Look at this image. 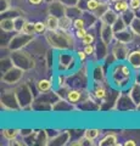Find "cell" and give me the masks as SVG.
<instances>
[{
	"instance_id": "1",
	"label": "cell",
	"mask_w": 140,
	"mask_h": 146,
	"mask_svg": "<svg viewBox=\"0 0 140 146\" xmlns=\"http://www.w3.org/2000/svg\"><path fill=\"white\" fill-rule=\"evenodd\" d=\"M45 38L48 44L56 50H71L74 46L73 36L67 31H48L45 33Z\"/></svg>"
},
{
	"instance_id": "2",
	"label": "cell",
	"mask_w": 140,
	"mask_h": 146,
	"mask_svg": "<svg viewBox=\"0 0 140 146\" xmlns=\"http://www.w3.org/2000/svg\"><path fill=\"white\" fill-rule=\"evenodd\" d=\"M10 57L13 62V66L21 68V70H23L25 72L35 67V62L32 58V56L22 49L10 51Z\"/></svg>"
},
{
	"instance_id": "3",
	"label": "cell",
	"mask_w": 140,
	"mask_h": 146,
	"mask_svg": "<svg viewBox=\"0 0 140 146\" xmlns=\"http://www.w3.org/2000/svg\"><path fill=\"white\" fill-rule=\"evenodd\" d=\"M130 76H132V71H130L129 66L123 65V63L116 65L112 70V82L117 88H123L129 80Z\"/></svg>"
},
{
	"instance_id": "4",
	"label": "cell",
	"mask_w": 140,
	"mask_h": 146,
	"mask_svg": "<svg viewBox=\"0 0 140 146\" xmlns=\"http://www.w3.org/2000/svg\"><path fill=\"white\" fill-rule=\"evenodd\" d=\"M15 93L22 108H27L32 106V104L34 102V96L32 94V89H31V86L27 83H20L16 86Z\"/></svg>"
},
{
	"instance_id": "5",
	"label": "cell",
	"mask_w": 140,
	"mask_h": 146,
	"mask_svg": "<svg viewBox=\"0 0 140 146\" xmlns=\"http://www.w3.org/2000/svg\"><path fill=\"white\" fill-rule=\"evenodd\" d=\"M34 35L35 34H27V33H25V32H17V33L15 35H12L10 38V40L7 42V46L6 48L10 50V51L23 49L31 42H33Z\"/></svg>"
},
{
	"instance_id": "6",
	"label": "cell",
	"mask_w": 140,
	"mask_h": 146,
	"mask_svg": "<svg viewBox=\"0 0 140 146\" xmlns=\"http://www.w3.org/2000/svg\"><path fill=\"white\" fill-rule=\"evenodd\" d=\"M1 107L5 110H11V111H20L22 110L21 105L17 100L15 90H6L1 94Z\"/></svg>"
},
{
	"instance_id": "7",
	"label": "cell",
	"mask_w": 140,
	"mask_h": 146,
	"mask_svg": "<svg viewBox=\"0 0 140 146\" xmlns=\"http://www.w3.org/2000/svg\"><path fill=\"white\" fill-rule=\"evenodd\" d=\"M23 74H25V71L21 70V68L13 66L11 67L7 72L3 73V77H1V80L6 84H10V85H15L17 83H20L21 79L23 78Z\"/></svg>"
},
{
	"instance_id": "8",
	"label": "cell",
	"mask_w": 140,
	"mask_h": 146,
	"mask_svg": "<svg viewBox=\"0 0 140 146\" xmlns=\"http://www.w3.org/2000/svg\"><path fill=\"white\" fill-rule=\"evenodd\" d=\"M113 108L119 110V111H129V110H137V106H135V104L133 102V100L130 99L128 94H119L115 102Z\"/></svg>"
},
{
	"instance_id": "9",
	"label": "cell",
	"mask_w": 140,
	"mask_h": 146,
	"mask_svg": "<svg viewBox=\"0 0 140 146\" xmlns=\"http://www.w3.org/2000/svg\"><path fill=\"white\" fill-rule=\"evenodd\" d=\"M112 54H113V56L116 57L117 61H121V62L127 61V58L129 56V50L127 48V44L116 40V44L112 48Z\"/></svg>"
},
{
	"instance_id": "10",
	"label": "cell",
	"mask_w": 140,
	"mask_h": 146,
	"mask_svg": "<svg viewBox=\"0 0 140 146\" xmlns=\"http://www.w3.org/2000/svg\"><path fill=\"white\" fill-rule=\"evenodd\" d=\"M100 39L106 45H110L115 39V31L111 25L100 22Z\"/></svg>"
},
{
	"instance_id": "11",
	"label": "cell",
	"mask_w": 140,
	"mask_h": 146,
	"mask_svg": "<svg viewBox=\"0 0 140 146\" xmlns=\"http://www.w3.org/2000/svg\"><path fill=\"white\" fill-rule=\"evenodd\" d=\"M71 140V131H60L57 135H55L54 138L49 140L48 145L52 146H64L67 145L68 141Z\"/></svg>"
},
{
	"instance_id": "12",
	"label": "cell",
	"mask_w": 140,
	"mask_h": 146,
	"mask_svg": "<svg viewBox=\"0 0 140 146\" xmlns=\"http://www.w3.org/2000/svg\"><path fill=\"white\" fill-rule=\"evenodd\" d=\"M66 5L65 4H62L61 1H58V0H54L49 4V13L50 15H54L56 17H62L66 15Z\"/></svg>"
},
{
	"instance_id": "13",
	"label": "cell",
	"mask_w": 140,
	"mask_h": 146,
	"mask_svg": "<svg viewBox=\"0 0 140 146\" xmlns=\"http://www.w3.org/2000/svg\"><path fill=\"white\" fill-rule=\"evenodd\" d=\"M134 35L135 34L133 33V31L128 27V28H125L123 31L115 33V40L121 42V43H124V44H129L134 39Z\"/></svg>"
},
{
	"instance_id": "14",
	"label": "cell",
	"mask_w": 140,
	"mask_h": 146,
	"mask_svg": "<svg viewBox=\"0 0 140 146\" xmlns=\"http://www.w3.org/2000/svg\"><path fill=\"white\" fill-rule=\"evenodd\" d=\"M72 63H74V58L73 55L70 52H64L60 55L58 57V68L62 71H67L71 67Z\"/></svg>"
},
{
	"instance_id": "15",
	"label": "cell",
	"mask_w": 140,
	"mask_h": 146,
	"mask_svg": "<svg viewBox=\"0 0 140 146\" xmlns=\"http://www.w3.org/2000/svg\"><path fill=\"white\" fill-rule=\"evenodd\" d=\"M66 99L73 105H78L79 102H83V91L79 89H70L66 94Z\"/></svg>"
},
{
	"instance_id": "16",
	"label": "cell",
	"mask_w": 140,
	"mask_h": 146,
	"mask_svg": "<svg viewBox=\"0 0 140 146\" xmlns=\"http://www.w3.org/2000/svg\"><path fill=\"white\" fill-rule=\"evenodd\" d=\"M118 18H119L118 12L115 11V10H112V9H108V10L100 17V22H104V23L113 26Z\"/></svg>"
},
{
	"instance_id": "17",
	"label": "cell",
	"mask_w": 140,
	"mask_h": 146,
	"mask_svg": "<svg viewBox=\"0 0 140 146\" xmlns=\"http://www.w3.org/2000/svg\"><path fill=\"white\" fill-rule=\"evenodd\" d=\"M128 95L133 100V102L135 104L137 110H138V107L140 106V82L133 83V85L130 86V89L128 91Z\"/></svg>"
},
{
	"instance_id": "18",
	"label": "cell",
	"mask_w": 140,
	"mask_h": 146,
	"mask_svg": "<svg viewBox=\"0 0 140 146\" xmlns=\"http://www.w3.org/2000/svg\"><path fill=\"white\" fill-rule=\"evenodd\" d=\"M127 62L129 66L134 70H140V50H134L129 52V56L127 58Z\"/></svg>"
},
{
	"instance_id": "19",
	"label": "cell",
	"mask_w": 140,
	"mask_h": 146,
	"mask_svg": "<svg viewBox=\"0 0 140 146\" xmlns=\"http://www.w3.org/2000/svg\"><path fill=\"white\" fill-rule=\"evenodd\" d=\"M73 110V105H72L68 100L58 99L57 101L52 105V111H71Z\"/></svg>"
},
{
	"instance_id": "20",
	"label": "cell",
	"mask_w": 140,
	"mask_h": 146,
	"mask_svg": "<svg viewBox=\"0 0 140 146\" xmlns=\"http://www.w3.org/2000/svg\"><path fill=\"white\" fill-rule=\"evenodd\" d=\"M0 28L5 33H12L15 32V22H13V18H9V17H4L1 21H0Z\"/></svg>"
},
{
	"instance_id": "21",
	"label": "cell",
	"mask_w": 140,
	"mask_h": 146,
	"mask_svg": "<svg viewBox=\"0 0 140 146\" xmlns=\"http://www.w3.org/2000/svg\"><path fill=\"white\" fill-rule=\"evenodd\" d=\"M82 17H83V20L85 21V25L89 26V27H92L98 21H100V18H99L95 13L92 12V11H88V10H85L83 11L82 13Z\"/></svg>"
},
{
	"instance_id": "22",
	"label": "cell",
	"mask_w": 140,
	"mask_h": 146,
	"mask_svg": "<svg viewBox=\"0 0 140 146\" xmlns=\"http://www.w3.org/2000/svg\"><path fill=\"white\" fill-rule=\"evenodd\" d=\"M45 23H46L48 31H57V29H60V18L54 16V15H50V13H49V16L46 18V21H45Z\"/></svg>"
},
{
	"instance_id": "23",
	"label": "cell",
	"mask_w": 140,
	"mask_h": 146,
	"mask_svg": "<svg viewBox=\"0 0 140 146\" xmlns=\"http://www.w3.org/2000/svg\"><path fill=\"white\" fill-rule=\"evenodd\" d=\"M99 145L100 146H116V145H119V144L117 143V135L115 133H110L104 139H101L99 141Z\"/></svg>"
},
{
	"instance_id": "24",
	"label": "cell",
	"mask_w": 140,
	"mask_h": 146,
	"mask_svg": "<svg viewBox=\"0 0 140 146\" xmlns=\"http://www.w3.org/2000/svg\"><path fill=\"white\" fill-rule=\"evenodd\" d=\"M107 46H108V45H106V44L100 39L99 44L95 46V48H96V49H95V52L98 54V58H99V60H104V58H106V57L108 56Z\"/></svg>"
},
{
	"instance_id": "25",
	"label": "cell",
	"mask_w": 140,
	"mask_h": 146,
	"mask_svg": "<svg viewBox=\"0 0 140 146\" xmlns=\"http://www.w3.org/2000/svg\"><path fill=\"white\" fill-rule=\"evenodd\" d=\"M1 134H3V136L6 140L11 141L13 139H16L17 136L21 134V130L20 129H15V128H6V129H3L1 130Z\"/></svg>"
},
{
	"instance_id": "26",
	"label": "cell",
	"mask_w": 140,
	"mask_h": 146,
	"mask_svg": "<svg viewBox=\"0 0 140 146\" xmlns=\"http://www.w3.org/2000/svg\"><path fill=\"white\" fill-rule=\"evenodd\" d=\"M52 89V82L49 79H40L37 83V90L38 93H46Z\"/></svg>"
},
{
	"instance_id": "27",
	"label": "cell",
	"mask_w": 140,
	"mask_h": 146,
	"mask_svg": "<svg viewBox=\"0 0 140 146\" xmlns=\"http://www.w3.org/2000/svg\"><path fill=\"white\" fill-rule=\"evenodd\" d=\"M82 13H83V10L80 9L79 6H67L66 7V15L70 16L72 20H74V18H78V17H82Z\"/></svg>"
},
{
	"instance_id": "28",
	"label": "cell",
	"mask_w": 140,
	"mask_h": 146,
	"mask_svg": "<svg viewBox=\"0 0 140 146\" xmlns=\"http://www.w3.org/2000/svg\"><path fill=\"white\" fill-rule=\"evenodd\" d=\"M71 27H73V20H72L70 16L65 15V16L60 17V29L68 32L71 29Z\"/></svg>"
},
{
	"instance_id": "29",
	"label": "cell",
	"mask_w": 140,
	"mask_h": 146,
	"mask_svg": "<svg viewBox=\"0 0 140 146\" xmlns=\"http://www.w3.org/2000/svg\"><path fill=\"white\" fill-rule=\"evenodd\" d=\"M121 17H122V20L125 22V25L129 27L130 23L133 22V20H134L135 17H137V15H135V10H133V9H130V7H129L125 12L121 13Z\"/></svg>"
},
{
	"instance_id": "30",
	"label": "cell",
	"mask_w": 140,
	"mask_h": 146,
	"mask_svg": "<svg viewBox=\"0 0 140 146\" xmlns=\"http://www.w3.org/2000/svg\"><path fill=\"white\" fill-rule=\"evenodd\" d=\"M128 9H129V1H127V0H119V1L113 4V10L118 12L119 15L125 12Z\"/></svg>"
},
{
	"instance_id": "31",
	"label": "cell",
	"mask_w": 140,
	"mask_h": 146,
	"mask_svg": "<svg viewBox=\"0 0 140 146\" xmlns=\"http://www.w3.org/2000/svg\"><path fill=\"white\" fill-rule=\"evenodd\" d=\"M99 135H100V130L99 129H87V130H84V133H83L84 138H87L90 141L96 140L99 138Z\"/></svg>"
},
{
	"instance_id": "32",
	"label": "cell",
	"mask_w": 140,
	"mask_h": 146,
	"mask_svg": "<svg viewBox=\"0 0 140 146\" xmlns=\"http://www.w3.org/2000/svg\"><path fill=\"white\" fill-rule=\"evenodd\" d=\"M13 22H15V32H22L27 20L21 15V16H17V17L13 18Z\"/></svg>"
},
{
	"instance_id": "33",
	"label": "cell",
	"mask_w": 140,
	"mask_h": 146,
	"mask_svg": "<svg viewBox=\"0 0 140 146\" xmlns=\"http://www.w3.org/2000/svg\"><path fill=\"white\" fill-rule=\"evenodd\" d=\"M11 67H13V62H12V60H11L10 56L1 58V73L7 72Z\"/></svg>"
},
{
	"instance_id": "34",
	"label": "cell",
	"mask_w": 140,
	"mask_h": 146,
	"mask_svg": "<svg viewBox=\"0 0 140 146\" xmlns=\"http://www.w3.org/2000/svg\"><path fill=\"white\" fill-rule=\"evenodd\" d=\"M129 28L133 31V33L135 34V35H139L140 36V17H135L134 20H133V22L130 23V26H129Z\"/></svg>"
},
{
	"instance_id": "35",
	"label": "cell",
	"mask_w": 140,
	"mask_h": 146,
	"mask_svg": "<svg viewBox=\"0 0 140 146\" xmlns=\"http://www.w3.org/2000/svg\"><path fill=\"white\" fill-rule=\"evenodd\" d=\"M108 9H110V6H108V3H106V1H101V4L100 5H99V7L96 9L95 11H94V13H95V15L100 18L104 13H105Z\"/></svg>"
},
{
	"instance_id": "36",
	"label": "cell",
	"mask_w": 140,
	"mask_h": 146,
	"mask_svg": "<svg viewBox=\"0 0 140 146\" xmlns=\"http://www.w3.org/2000/svg\"><path fill=\"white\" fill-rule=\"evenodd\" d=\"M112 28H113L115 33H117V32H121V31H123V29H125V28H128V26L125 25V22L122 20V17L119 16V18L116 21V23L112 26Z\"/></svg>"
},
{
	"instance_id": "37",
	"label": "cell",
	"mask_w": 140,
	"mask_h": 146,
	"mask_svg": "<svg viewBox=\"0 0 140 146\" xmlns=\"http://www.w3.org/2000/svg\"><path fill=\"white\" fill-rule=\"evenodd\" d=\"M22 15V12L20 11V10H17V9H9L7 11H5V12H3L1 13V16H4V17H9V18H15V17H17V16H21Z\"/></svg>"
},
{
	"instance_id": "38",
	"label": "cell",
	"mask_w": 140,
	"mask_h": 146,
	"mask_svg": "<svg viewBox=\"0 0 140 146\" xmlns=\"http://www.w3.org/2000/svg\"><path fill=\"white\" fill-rule=\"evenodd\" d=\"M106 95H107V93H106V89L104 88V86H98V88L94 90V96L99 100H104L106 98Z\"/></svg>"
},
{
	"instance_id": "39",
	"label": "cell",
	"mask_w": 140,
	"mask_h": 146,
	"mask_svg": "<svg viewBox=\"0 0 140 146\" xmlns=\"http://www.w3.org/2000/svg\"><path fill=\"white\" fill-rule=\"evenodd\" d=\"M34 27H35V33H38V34H44L48 31V27L45 22H35Z\"/></svg>"
},
{
	"instance_id": "40",
	"label": "cell",
	"mask_w": 140,
	"mask_h": 146,
	"mask_svg": "<svg viewBox=\"0 0 140 146\" xmlns=\"http://www.w3.org/2000/svg\"><path fill=\"white\" fill-rule=\"evenodd\" d=\"M93 77L95 80H102L104 79V71L101 66H96L93 71Z\"/></svg>"
},
{
	"instance_id": "41",
	"label": "cell",
	"mask_w": 140,
	"mask_h": 146,
	"mask_svg": "<svg viewBox=\"0 0 140 146\" xmlns=\"http://www.w3.org/2000/svg\"><path fill=\"white\" fill-rule=\"evenodd\" d=\"M22 32H25V33L27 34H35V27H34V23H32V22H26V25L23 27V29H22Z\"/></svg>"
},
{
	"instance_id": "42",
	"label": "cell",
	"mask_w": 140,
	"mask_h": 146,
	"mask_svg": "<svg viewBox=\"0 0 140 146\" xmlns=\"http://www.w3.org/2000/svg\"><path fill=\"white\" fill-rule=\"evenodd\" d=\"M85 21L83 20V17H78L73 20V28L74 29H80V28H85Z\"/></svg>"
},
{
	"instance_id": "43",
	"label": "cell",
	"mask_w": 140,
	"mask_h": 146,
	"mask_svg": "<svg viewBox=\"0 0 140 146\" xmlns=\"http://www.w3.org/2000/svg\"><path fill=\"white\" fill-rule=\"evenodd\" d=\"M94 40H95V35L93 33H87V35L82 39V43L83 45H88V44H93Z\"/></svg>"
},
{
	"instance_id": "44",
	"label": "cell",
	"mask_w": 140,
	"mask_h": 146,
	"mask_svg": "<svg viewBox=\"0 0 140 146\" xmlns=\"http://www.w3.org/2000/svg\"><path fill=\"white\" fill-rule=\"evenodd\" d=\"M10 9V0H0V13L7 11Z\"/></svg>"
},
{
	"instance_id": "45",
	"label": "cell",
	"mask_w": 140,
	"mask_h": 146,
	"mask_svg": "<svg viewBox=\"0 0 140 146\" xmlns=\"http://www.w3.org/2000/svg\"><path fill=\"white\" fill-rule=\"evenodd\" d=\"M95 46H94L93 44H88V45H84V51L87 52L88 56H90V55H94L95 54Z\"/></svg>"
},
{
	"instance_id": "46",
	"label": "cell",
	"mask_w": 140,
	"mask_h": 146,
	"mask_svg": "<svg viewBox=\"0 0 140 146\" xmlns=\"http://www.w3.org/2000/svg\"><path fill=\"white\" fill-rule=\"evenodd\" d=\"M87 33H88V31L85 29V28H80V29H76V36L77 38H79V39H83L85 35H87Z\"/></svg>"
},
{
	"instance_id": "47",
	"label": "cell",
	"mask_w": 140,
	"mask_h": 146,
	"mask_svg": "<svg viewBox=\"0 0 140 146\" xmlns=\"http://www.w3.org/2000/svg\"><path fill=\"white\" fill-rule=\"evenodd\" d=\"M129 7L133 10H139L140 9V0H129Z\"/></svg>"
},
{
	"instance_id": "48",
	"label": "cell",
	"mask_w": 140,
	"mask_h": 146,
	"mask_svg": "<svg viewBox=\"0 0 140 146\" xmlns=\"http://www.w3.org/2000/svg\"><path fill=\"white\" fill-rule=\"evenodd\" d=\"M58 1H61L62 4H65L66 6H74V5H78L79 0H58Z\"/></svg>"
},
{
	"instance_id": "49",
	"label": "cell",
	"mask_w": 140,
	"mask_h": 146,
	"mask_svg": "<svg viewBox=\"0 0 140 146\" xmlns=\"http://www.w3.org/2000/svg\"><path fill=\"white\" fill-rule=\"evenodd\" d=\"M77 56H78V58L80 61H84L85 57H87L88 55H87V52H85L84 50H78V51H77Z\"/></svg>"
},
{
	"instance_id": "50",
	"label": "cell",
	"mask_w": 140,
	"mask_h": 146,
	"mask_svg": "<svg viewBox=\"0 0 140 146\" xmlns=\"http://www.w3.org/2000/svg\"><path fill=\"white\" fill-rule=\"evenodd\" d=\"M29 4H32V5H39V4H42L44 0H28Z\"/></svg>"
},
{
	"instance_id": "51",
	"label": "cell",
	"mask_w": 140,
	"mask_h": 146,
	"mask_svg": "<svg viewBox=\"0 0 140 146\" xmlns=\"http://www.w3.org/2000/svg\"><path fill=\"white\" fill-rule=\"evenodd\" d=\"M124 145H125V146H135V145H137V143H135L134 140H127V141L124 143Z\"/></svg>"
},
{
	"instance_id": "52",
	"label": "cell",
	"mask_w": 140,
	"mask_h": 146,
	"mask_svg": "<svg viewBox=\"0 0 140 146\" xmlns=\"http://www.w3.org/2000/svg\"><path fill=\"white\" fill-rule=\"evenodd\" d=\"M117 1H119V0H108V3H112V4H115Z\"/></svg>"
},
{
	"instance_id": "53",
	"label": "cell",
	"mask_w": 140,
	"mask_h": 146,
	"mask_svg": "<svg viewBox=\"0 0 140 146\" xmlns=\"http://www.w3.org/2000/svg\"><path fill=\"white\" fill-rule=\"evenodd\" d=\"M44 1H46V3H48V4H50V3H51V1H54V0H44Z\"/></svg>"
},
{
	"instance_id": "54",
	"label": "cell",
	"mask_w": 140,
	"mask_h": 146,
	"mask_svg": "<svg viewBox=\"0 0 140 146\" xmlns=\"http://www.w3.org/2000/svg\"><path fill=\"white\" fill-rule=\"evenodd\" d=\"M101 1H106V3H108V0H101Z\"/></svg>"
}]
</instances>
